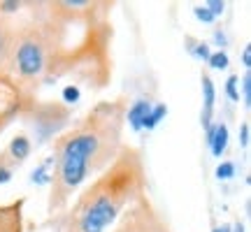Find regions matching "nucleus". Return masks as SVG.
<instances>
[{"label": "nucleus", "mask_w": 251, "mask_h": 232, "mask_svg": "<svg viewBox=\"0 0 251 232\" xmlns=\"http://www.w3.org/2000/svg\"><path fill=\"white\" fill-rule=\"evenodd\" d=\"M40 21L47 42V77H77L102 89L112 77L109 2L54 0Z\"/></svg>", "instance_id": "f257e3e1"}, {"label": "nucleus", "mask_w": 251, "mask_h": 232, "mask_svg": "<svg viewBox=\"0 0 251 232\" xmlns=\"http://www.w3.org/2000/svg\"><path fill=\"white\" fill-rule=\"evenodd\" d=\"M126 109L124 100H102L72 125V130L54 139V170L49 181L51 216H61L81 184H86L89 177H98L117 158L124 146Z\"/></svg>", "instance_id": "f03ea898"}, {"label": "nucleus", "mask_w": 251, "mask_h": 232, "mask_svg": "<svg viewBox=\"0 0 251 232\" xmlns=\"http://www.w3.org/2000/svg\"><path fill=\"white\" fill-rule=\"evenodd\" d=\"M142 195H147L144 158L135 146L124 144L117 158L63 211V232H107Z\"/></svg>", "instance_id": "7ed1b4c3"}, {"label": "nucleus", "mask_w": 251, "mask_h": 232, "mask_svg": "<svg viewBox=\"0 0 251 232\" xmlns=\"http://www.w3.org/2000/svg\"><path fill=\"white\" fill-rule=\"evenodd\" d=\"M47 72V42L40 21L17 26V40H14V56H12V70L9 77L26 89V84L45 77Z\"/></svg>", "instance_id": "20e7f679"}, {"label": "nucleus", "mask_w": 251, "mask_h": 232, "mask_svg": "<svg viewBox=\"0 0 251 232\" xmlns=\"http://www.w3.org/2000/svg\"><path fill=\"white\" fill-rule=\"evenodd\" d=\"M28 102H30L28 89H24L14 77L0 74V133H2L17 116L26 114Z\"/></svg>", "instance_id": "39448f33"}, {"label": "nucleus", "mask_w": 251, "mask_h": 232, "mask_svg": "<svg viewBox=\"0 0 251 232\" xmlns=\"http://www.w3.org/2000/svg\"><path fill=\"white\" fill-rule=\"evenodd\" d=\"M153 214H156V207L151 205L149 197L142 195L130 209H126L124 216L114 223V230L112 232H144L147 230V223L151 221Z\"/></svg>", "instance_id": "423d86ee"}, {"label": "nucleus", "mask_w": 251, "mask_h": 232, "mask_svg": "<svg viewBox=\"0 0 251 232\" xmlns=\"http://www.w3.org/2000/svg\"><path fill=\"white\" fill-rule=\"evenodd\" d=\"M14 40H17V26L9 19L0 17V74H9L12 70Z\"/></svg>", "instance_id": "0eeeda50"}, {"label": "nucleus", "mask_w": 251, "mask_h": 232, "mask_svg": "<svg viewBox=\"0 0 251 232\" xmlns=\"http://www.w3.org/2000/svg\"><path fill=\"white\" fill-rule=\"evenodd\" d=\"M24 207H26V197L0 205V232H26L24 230Z\"/></svg>", "instance_id": "6e6552de"}, {"label": "nucleus", "mask_w": 251, "mask_h": 232, "mask_svg": "<svg viewBox=\"0 0 251 232\" xmlns=\"http://www.w3.org/2000/svg\"><path fill=\"white\" fill-rule=\"evenodd\" d=\"M200 81H202V114H200V123H202V130H209L212 123H214V105H216V89L212 77L202 72L200 74Z\"/></svg>", "instance_id": "1a4fd4ad"}, {"label": "nucleus", "mask_w": 251, "mask_h": 232, "mask_svg": "<svg viewBox=\"0 0 251 232\" xmlns=\"http://www.w3.org/2000/svg\"><path fill=\"white\" fill-rule=\"evenodd\" d=\"M207 146H209V151H212V156H216V158H221L226 153V149H228V125L224 123V121H214L212 123V128L207 130Z\"/></svg>", "instance_id": "9d476101"}, {"label": "nucleus", "mask_w": 251, "mask_h": 232, "mask_svg": "<svg viewBox=\"0 0 251 232\" xmlns=\"http://www.w3.org/2000/svg\"><path fill=\"white\" fill-rule=\"evenodd\" d=\"M151 100H147V98H137L130 105V107L126 109V123L133 128L135 133H140L142 130V121L147 118V114H149V109H151Z\"/></svg>", "instance_id": "9b49d317"}, {"label": "nucleus", "mask_w": 251, "mask_h": 232, "mask_svg": "<svg viewBox=\"0 0 251 232\" xmlns=\"http://www.w3.org/2000/svg\"><path fill=\"white\" fill-rule=\"evenodd\" d=\"M30 151H33V144H30V139H28L26 135H17V137H12V142L7 144V151H5V156H9V162L14 165V162H24L30 156Z\"/></svg>", "instance_id": "f8f14e48"}, {"label": "nucleus", "mask_w": 251, "mask_h": 232, "mask_svg": "<svg viewBox=\"0 0 251 232\" xmlns=\"http://www.w3.org/2000/svg\"><path fill=\"white\" fill-rule=\"evenodd\" d=\"M186 49H188V54L193 56L196 61H202V63H207V58L212 56V49H209L207 42L196 40V37H191V35H186Z\"/></svg>", "instance_id": "ddd939ff"}, {"label": "nucleus", "mask_w": 251, "mask_h": 232, "mask_svg": "<svg viewBox=\"0 0 251 232\" xmlns=\"http://www.w3.org/2000/svg\"><path fill=\"white\" fill-rule=\"evenodd\" d=\"M165 114H168V105H163V102L151 105V109H149L147 118L142 121V130H153V128H156V125L165 118Z\"/></svg>", "instance_id": "4468645a"}, {"label": "nucleus", "mask_w": 251, "mask_h": 232, "mask_svg": "<svg viewBox=\"0 0 251 232\" xmlns=\"http://www.w3.org/2000/svg\"><path fill=\"white\" fill-rule=\"evenodd\" d=\"M51 167H54V158L49 156V158H47L40 167H35V170H33V177H30V179H33V184H49V181H51V174H49V170H51Z\"/></svg>", "instance_id": "2eb2a0df"}, {"label": "nucleus", "mask_w": 251, "mask_h": 232, "mask_svg": "<svg viewBox=\"0 0 251 232\" xmlns=\"http://www.w3.org/2000/svg\"><path fill=\"white\" fill-rule=\"evenodd\" d=\"M235 170H237V167H235L233 161H224L219 167H216L214 174H216V179H219V181H228V179L235 177Z\"/></svg>", "instance_id": "dca6fc26"}, {"label": "nucleus", "mask_w": 251, "mask_h": 232, "mask_svg": "<svg viewBox=\"0 0 251 232\" xmlns=\"http://www.w3.org/2000/svg\"><path fill=\"white\" fill-rule=\"evenodd\" d=\"M207 63H209L212 70H226V68H228V54L219 49V51H214V54L207 58Z\"/></svg>", "instance_id": "f3484780"}, {"label": "nucleus", "mask_w": 251, "mask_h": 232, "mask_svg": "<svg viewBox=\"0 0 251 232\" xmlns=\"http://www.w3.org/2000/svg\"><path fill=\"white\" fill-rule=\"evenodd\" d=\"M63 102L65 105H75V102H79V98H81V91H79V86L77 84H68L65 89H63Z\"/></svg>", "instance_id": "a211bd4d"}, {"label": "nucleus", "mask_w": 251, "mask_h": 232, "mask_svg": "<svg viewBox=\"0 0 251 232\" xmlns=\"http://www.w3.org/2000/svg\"><path fill=\"white\" fill-rule=\"evenodd\" d=\"M237 84H240V77H237V74H230L228 81H226V95L233 100V102H240V91H237Z\"/></svg>", "instance_id": "6ab92c4d"}, {"label": "nucleus", "mask_w": 251, "mask_h": 232, "mask_svg": "<svg viewBox=\"0 0 251 232\" xmlns=\"http://www.w3.org/2000/svg\"><path fill=\"white\" fill-rule=\"evenodd\" d=\"M144 232H172V230L168 228V223L161 218V214L156 211V214L151 216V221L147 223V230H144Z\"/></svg>", "instance_id": "aec40b11"}, {"label": "nucleus", "mask_w": 251, "mask_h": 232, "mask_svg": "<svg viewBox=\"0 0 251 232\" xmlns=\"http://www.w3.org/2000/svg\"><path fill=\"white\" fill-rule=\"evenodd\" d=\"M242 102L244 107H251V70H244L242 77Z\"/></svg>", "instance_id": "412c9836"}, {"label": "nucleus", "mask_w": 251, "mask_h": 232, "mask_svg": "<svg viewBox=\"0 0 251 232\" xmlns=\"http://www.w3.org/2000/svg\"><path fill=\"white\" fill-rule=\"evenodd\" d=\"M193 14H196V19L198 21H202V23H214L212 12H209L205 5H196V7H193Z\"/></svg>", "instance_id": "4be33fe9"}, {"label": "nucleus", "mask_w": 251, "mask_h": 232, "mask_svg": "<svg viewBox=\"0 0 251 232\" xmlns=\"http://www.w3.org/2000/svg\"><path fill=\"white\" fill-rule=\"evenodd\" d=\"M205 7L212 12V17H221L224 14V9H226V2L224 0H209V2H205Z\"/></svg>", "instance_id": "5701e85b"}, {"label": "nucleus", "mask_w": 251, "mask_h": 232, "mask_svg": "<svg viewBox=\"0 0 251 232\" xmlns=\"http://www.w3.org/2000/svg\"><path fill=\"white\" fill-rule=\"evenodd\" d=\"M249 135H251V128H249V121H244L242 128H240V144H242L244 149L249 146Z\"/></svg>", "instance_id": "b1692460"}, {"label": "nucleus", "mask_w": 251, "mask_h": 232, "mask_svg": "<svg viewBox=\"0 0 251 232\" xmlns=\"http://www.w3.org/2000/svg\"><path fill=\"white\" fill-rule=\"evenodd\" d=\"M242 65H244V70H251V45L244 46V51H242Z\"/></svg>", "instance_id": "393cba45"}, {"label": "nucleus", "mask_w": 251, "mask_h": 232, "mask_svg": "<svg viewBox=\"0 0 251 232\" xmlns=\"http://www.w3.org/2000/svg\"><path fill=\"white\" fill-rule=\"evenodd\" d=\"M214 40H216V45L219 46H226V35L221 33V30H216L214 33Z\"/></svg>", "instance_id": "a878e982"}, {"label": "nucleus", "mask_w": 251, "mask_h": 232, "mask_svg": "<svg viewBox=\"0 0 251 232\" xmlns=\"http://www.w3.org/2000/svg\"><path fill=\"white\" fill-rule=\"evenodd\" d=\"M230 232H247V228H244V223H240V221H237V223L230 225Z\"/></svg>", "instance_id": "bb28decb"}, {"label": "nucleus", "mask_w": 251, "mask_h": 232, "mask_svg": "<svg viewBox=\"0 0 251 232\" xmlns=\"http://www.w3.org/2000/svg\"><path fill=\"white\" fill-rule=\"evenodd\" d=\"M212 232H230V223H224V225H216Z\"/></svg>", "instance_id": "cd10ccee"}]
</instances>
